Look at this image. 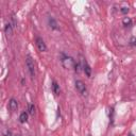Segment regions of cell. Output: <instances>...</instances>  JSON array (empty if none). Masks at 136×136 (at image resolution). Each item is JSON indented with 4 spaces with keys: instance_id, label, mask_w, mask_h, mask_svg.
Masks as SVG:
<instances>
[{
    "instance_id": "5",
    "label": "cell",
    "mask_w": 136,
    "mask_h": 136,
    "mask_svg": "<svg viewBox=\"0 0 136 136\" xmlns=\"http://www.w3.org/2000/svg\"><path fill=\"white\" fill-rule=\"evenodd\" d=\"M83 70H84L85 74H86L88 78H91V68L88 64H87V62L85 60H83Z\"/></svg>"
},
{
    "instance_id": "15",
    "label": "cell",
    "mask_w": 136,
    "mask_h": 136,
    "mask_svg": "<svg viewBox=\"0 0 136 136\" xmlns=\"http://www.w3.org/2000/svg\"><path fill=\"white\" fill-rule=\"evenodd\" d=\"M74 70H76L77 72H80V64H77L76 63V65H74Z\"/></svg>"
},
{
    "instance_id": "2",
    "label": "cell",
    "mask_w": 136,
    "mask_h": 136,
    "mask_svg": "<svg viewBox=\"0 0 136 136\" xmlns=\"http://www.w3.org/2000/svg\"><path fill=\"white\" fill-rule=\"evenodd\" d=\"M62 65L65 69H72V68L74 67V65H76V62H74V60L72 58H70V56H65L62 60Z\"/></svg>"
},
{
    "instance_id": "4",
    "label": "cell",
    "mask_w": 136,
    "mask_h": 136,
    "mask_svg": "<svg viewBox=\"0 0 136 136\" xmlns=\"http://www.w3.org/2000/svg\"><path fill=\"white\" fill-rule=\"evenodd\" d=\"M36 46L41 52H45L47 50V46H46L45 41H43V38H41V37H36Z\"/></svg>"
},
{
    "instance_id": "6",
    "label": "cell",
    "mask_w": 136,
    "mask_h": 136,
    "mask_svg": "<svg viewBox=\"0 0 136 136\" xmlns=\"http://www.w3.org/2000/svg\"><path fill=\"white\" fill-rule=\"evenodd\" d=\"M9 109H10L11 112H16L17 109H18V103L15 99H11L10 102H9Z\"/></svg>"
},
{
    "instance_id": "14",
    "label": "cell",
    "mask_w": 136,
    "mask_h": 136,
    "mask_svg": "<svg viewBox=\"0 0 136 136\" xmlns=\"http://www.w3.org/2000/svg\"><path fill=\"white\" fill-rule=\"evenodd\" d=\"M121 12L123 13V14H127V13L129 12V8H127V6H124V8L121 9Z\"/></svg>"
},
{
    "instance_id": "8",
    "label": "cell",
    "mask_w": 136,
    "mask_h": 136,
    "mask_svg": "<svg viewBox=\"0 0 136 136\" xmlns=\"http://www.w3.org/2000/svg\"><path fill=\"white\" fill-rule=\"evenodd\" d=\"M49 25H50V27H51V29H53V30H58L59 29L58 23H56V21L54 20L52 17H49Z\"/></svg>"
},
{
    "instance_id": "3",
    "label": "cell",
    "mask_w": 136,
    "mask_h": 136,
    "mask_svg": "<svg viewBox=\"0 0 136 136\" xmlns=\"http://www.w3.org/2000/svg\"><path fill=\"white\" fill-rule=\"evenodd\" d=\"M76 88H77V91H78L82 96H85V97L87 96L86 86H85V84L82 82V81H80V80H77L76 81Z\"/></svg>"
},
{
    "instance_id": "16",
    "label": "cell",
    "mask_w": 136,
    "mask_h": 136,
    "mask_svg": "<svg viewBox=\"0 0 136 136\" xmlns=\"http://www.w3.org/2000/svg\"><path fill=\"white\" fill-rule=\"evenodd\" d=\"M130 43H131V45H136V38H135V37H133V38L131 39Z\"/></svg>"
},
{
    "instance_id": "17",
    "label": "cell",
    "mask_w": 136,
    "mask_h": 136,
    "mask_svg": "<svg viewBox=\"0 0 136 136\" xmlns=\"http://www.w3.org/2000/svg\"><path fill=\"white\" fill-rule=\"evenodd\" d=\"M14 136H20V135H14Z\"/></svg>"
},
{
    "instance_id": "7",
    "label": "cell",
    "mask_w": 136,
    "mask_h": 136,
    "mask_svg": "<svg viewBox=\"0 0 136 136\" xmlns=\"http://www.w3.org/2000/svg\"><path fill=\"white\" fill-rule=\"evenodd\" d=\"M4 32H5V34L8 35V36H11V35L13 34V27L11 23H6L5 27H4Z\"/></svg>"
},
{
    "instance_id": "11",
    "label": "cell",
    "mask_w": 136,
    "mask_h": 136,
    "mask_svg": "<svg viewBox=\"0 0 136 136\" xmlns=\"http://www.w3.org/2000/svg\"><path fill=\"white\" fill-rule=\"evenodd\" d=\"M28 113H29L30 115H32V116L35 114V106H34V104H32V103H29V104H28Z\"/></svg>"
},
{
    "instance_id": "13",
    "label": "cell",
    "mask_w": 136,
    "mask_h": 136,
    "mask_svg": "<svg viewBox=\"0 0 136 136\" xmlns=\"http://www.w3.org/2000/svg\"><path fill=\"white\" fill-rule=\"evenodd\" d=\"M3 136H13V135H12V132H11L10 130L4 129V130H3Z\"/></svg>"
},
{
    "instance_id": "12",
    "label": "cell",
    "mask_w": 136,
    "mask_h": 136,
    "mask_svg": "<svg viewBox=\"0 0 136 136\" xmlns=\"http://www.w3.org/2000/svg\"><path fill=\"white\" fill-rule=\"evenodd\" d=\"M122 23H123V26H126V27H129V26L132 25V19H131L130 17H124L123 20H122Z\"/></svg>"
},
{
    "instance_id": "1",
    "label": "cell",
    "mask_w": 136,
    "mask_h": 136,
    "mask_svg": "<svg viewBox=\"0 0 136 136\" xmlns=\"http://www.w3.org/2000/svg\"><path fill=\"white\" fill-rule=\"evenodd\" d=\"M26 65H27V68H28V70H29L30 76L33 79L35 77V64H34L33 59L31 58L30 54H28L27 58H26Z\"/></svg>"
},
{
    "instance_id": "10",
    "label": "cell",
    "mask_w": 136,
    "mask_h": 136,
    "mask_svg": "<svg viewBox=\"0 0 136 136\" xmlns=\"http://www.w3.org/2000/svg\"><path fill=\"white\" fill-rule=\"evenodd\" d=\"M28 120V113L27 112H23V113L20 114V116H19V121L21 122V123H25V122H27Z\"/></svg>"
},
{
    "instance_id": "18",
    "label": "cell",
    "mask_w": 136,
    "mask_h": 136,
    "mask_svg": "<svg viewBox=\"0 0 136 136\" xmlns=\"http://www.w3.org/2000/svg\"><path fill=\"white\" fill-rule=\"evenodd\" d=\"M129 136H133V135H132V134H130V135H129Z\"/></svg>"
},
{
    "instance_id": "9",
    "label": "cell",
    "mask_w": 136,
    "mask_h": 136,
    "mask_svg": "<svg viewBox=\"0 0 136 136\" xmlns=\"http://www.w3.org/2000/svg\"><path fill=\"white\" fill-rule=\"evenodd\" d=\"M52 91H53V93L55 94V95H59V94H60V86H59V84L55 82V81L52 82Z\"/></svg>"
}]
</instances>
